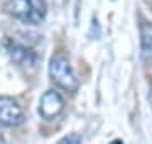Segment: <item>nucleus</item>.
<instances>
[{
	"instance_id": "1",
	"label": "nucleus",
	"mask_w": 152,
	"mask_h": 144,
	"mask_svg": "<svg viewBox=\"0 0 152 144\" xmlns=\"http://www.w3.org/2000/svg\"><path fill=\"white\" fill-rule=\"evenodd\" d=\"M5 10L26 24H39L46 15L42 0H9Z\"/></svg>"
},
{
	"instance_id": "2",
	"label": "nucleus",
	"mask_w": 152,
	"mask_h": 144,
	"mask_svg": "<svg viewBox=\"0 0 152 144\" xmlns=\"http://www.w3.org/2000/svg\"><path fill=\"white\" fill-rule=\"evenodd\" d=\"M49 75H51V80L66 92H76L78 87H80V82H78L76 75L73 73L69 61L63 54H54L51 58V61H49Z\"/></svg>"
},
{
	"instance_id": "3",
	"label": "nucleus",
	"mask_w": 152,
	"mask_h": 144,
	"mask_svg": "<svg viewBox=\"0 0 152 144\" xmlns=\"http://www.w3.org/2000/svg\"><path fill=\"white\" fill-rule=\"evenodd\" d=\"M26 120L22 107L10 97H0V126L17 127Z\"/></svg>"
},
{
	"instance_id": "4",
	"label": "nucleus",
	"mask_w": 152,
	"mask_h": 144,
	"mask_svg": "<svg viewBox=\"0 0 152 144\" xmlns=\"http://www.w3.org/2000/svg\"><path fill=\"white\" fill-rule=\"evenodd\" d=\"M64 110V98L61 97L56 90H48L44 92L41 100H39V115L42 119H54Z\"/></svg>"
},
{
	"instance_id": "5",
	"label": "nucleus",
	"mask_w": 152,
	"mask_h": 144,
	"mask_svg": "<svg viewBox=\"0 0 152 144\" xmlns=\"http://www.w3.org/2000/svg\"><path fill=\"white\" fill-rule=\"evenodd\" d=\"M5 48L10 60L17 65H20V66H36L37 65V54L26 46L19 44L15 41H7Z\"/></svg>"
},
{
	"instance_id": "6",
	"label": "nucleus",
	"mask_w": 152,
	"mask_h": 144,
	"mask_svg": "<svg viewBox=\"0 0 152 144\" xmlns=\"http://www.w3.org/2000/svg\"><path fill=\"white\" fill-rule=\"evenodd\" d=\"M140 44L144 51H152V24L144 22L140 26Z\"/></svg>"
},
{
	"instance_id": "7",
	"label": "nucleus",
	"mask_w": 152,
	"mask_h": 144,
	"mask_svg": "<svg viewBox=\"0 0 152 144\" xmlns=\"http://www.w3.org/2000/svg\"><path fill=\"white\" fill-rule=\"evenodd\" d=\"M54 144H81V137H80V134H68Z\"/></svg>"
},
{
	"instance_id": "8",
	"label": "nucleus",
	"mask_w": 152,
	"mask_h": 144,
	"mask_svg": "<svg viewBox=\"0 0 152 144\" xmlns=\"http://www.w3.org/2000/svg\"><path fill=\"white\" fill-rule=\"evenodd\" d=\"M149 102H151V107H152V87H151V90H149Z\"/></svg>"
},
{
	"instance_id": "9",
	"label": "nucleus",
	"mask_w": 152,
	"mask_h": 144,
	"mask_svg": "<svg viewBox=\"0 0 152 144\" xmlns=\"http://www.w3.org/2000/svg\"><path fill=\"white\" fill-rule=\"evenodd\" d=\"M110 144H124V141H120V139H115V141H112Z\"/></svg>"
},
{
	"instance_id": "10",
	"label": "nucleus",
	"mask_w": 152,
	"mask_h": 144,
	"mask_svg": "<svg viewBox=\"0 0 152 144\" xmlns=\"http://www.w3.org/2000/svg\"><path fill=\"white\" fill-rule=\"evenodd\" d=\"M0 144H5V141H4V137L0 136Z\"/></svg>"
}]
</instances>
